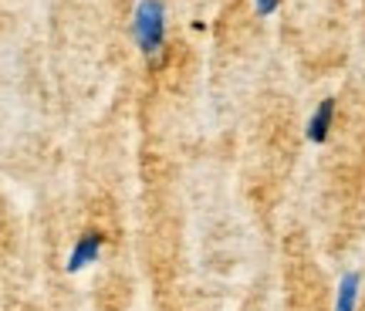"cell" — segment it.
Here are the masks:
<instances>
[{
  "label": "cell",
  "mask_w": 365,
  "mask_h": 311,
  "mask_svg": "<svg viewBox=\"0 0 365 311\" xmlns=\"http://www.w3.org/2000/svg\"><path fill=\"white\" fill-rule=\"evenodd\" d=\"M135 41L143 48L145 58H156L159 48H163V38H166V11H163V0H143L135 7Z\"/></svg>",
  "instance_id": "6da1fadb"
},
{
  "label": "cell",
  "mask_w": 365,
  "mask_h": 311,
  "mask_svg": "<svg viewBox=\"0 0 365 311\" xmlns=\"http://www.w3.org/2000/svg\"><path fill=\"white\" fill-rule=\"evenodd\" d=\"M102 247H105V233L102 230H85L78 240H75L71 254H68L65 271L68 274H78V271H85V267H91L95 260L102 258Z\"/></svg>",
  "instance_id": "7a4b0ae2"
},
{
  "label": "cell",
  "mask_w": 365,
  "mask_h": 311,
  "mask_svg": "<svg viewBox=\"0 0 365 311\" xmlns=\"http://www.w3.org/2000/svg\"><path fill=\"white\" fill-rule=\"evenodd\" d=\"M331 118H335V98H325V102H318L314 116L308 118V139H312L314 146H322V143L328 139Z\"/></svg>",
  "instance_id": "3957f363"
},
{
  "label": "cell",
  "mask_w": 365,
  "mask_h": 311,
  "mask_svg": "<svg viewBox=\"0 0 365 311\" xmlns=\"http://www.w3.org/2000/svg\"><path fill=\"white\" fill-rule=\"evenodd\" d=\"M359 291H362V274L345 271L339 281V298H335V311H355L359 305Z\"/></svg>",
  "instance_id": "277c9868"
},
{
  "label": "cell",
  "mask_w": 365,
  "mask_h": 311,
  "mask_svg": "<svg viewBox=\"0 0 365 311\" xmlns=\"http://www.w3.org/2000/svg\"><path fill=\"white\" fill-rule=\"evenodd\" d=\"M281 7V0H254V11L261 14V17H267V14H274Z\"/></svg>",
  "instance_id": "5b68a950"
}]
</instances>
